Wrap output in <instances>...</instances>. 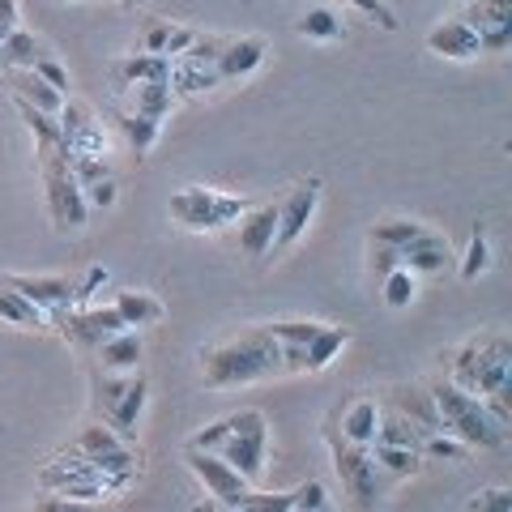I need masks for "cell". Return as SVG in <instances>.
I'll list each match as a JSON object with an SVG mask.
<instances>
[{
    "instance_id": "obj_1",
    "label": "cell",
    "mask_w": 512,
    "mask_h": 512,
    "mask_svg": "<svg viewBox=\"0 0 512 512\" xmlns=\"http://www.w3.org/2000/svg\"><path fill=\"white\" fill-rule=\"evenodd\" d=\"M282 346L269 338L265 325L244 329L239 338L222 342L201 355V376L210 389H231V384H252V380H269L282 376Z\"/></svg>"
},
{
    "instance_id": "obj_2",
    "label": "cell",
    "mask_w": 512,
    "mask_h": 512,
    "mask_svg": "<svg viewBox=\"0 0 512 512\" xmlns=\"http://www.w3.org/2000/svg\"><path fill=\"white\" fill-rule=\"evenodd\" d=\"M453 384L474 397H512V342L504 333H483L470 338L453 355Z\"/></svg>"
},
{
    "instance_id": "obj_3",
    "label": "cell",
    "mask_w": 512,
    "mask_h": 512,
    "mask_svg": "<svg viewBox=\"0 0 512 512\" xmlns=\"http://www.w3.org/2000/svg\"><path fill=\"white\" fill-rule=\"evenodd\" d=\"M431 402H436V414H440V431H448L453 440H461L466 448L470 444L474 448H504L508 431L487 414L483 397L457 389V384L448 380V384H436V389H431Z\"/></svg>"
},
{
    "instance_id": "obj_4",
    "label": "cell",
    "mask_w": 512,
    "mask_h": 512,
    "mask_svg": "<svg viewBox=\"0 0 512 512\" xmlns=\"http://www.w3.org/2000/svg\"><path fill=\"white\" fill-rule=\"evenodd\" d=\"M39 167H43V188H47V210H52V222L60 231H82L90 218V205L77 188L69 158L64 150H39Z\"/></svg>"
},
{
    "instance_id": "obj_5",
    "label": "cell",
    "mask_w": 512,
    "mask_h": 512,
    "mask_svg": "<svg viewBox=\"0 0 512 512\" xmlns=\"http://www.w3.org/2000/svg\"><path fill=\"white\" fill-rule=\"evenodd\" d=\"M325 436H329V448H333V466H338L346 491L355 495V504H359V508H376L380 495H384V487H389L393 478L372 461V448L346 444V440L338 436V427H329Z\"/></svg>"
},
{
    "instance_id": "obj_6",
    "label": "cell",
    "mask_w": 512,
    "mask_h": 512,
    "mask_svg": "<svg viewBox=\"0 0 512 512\" xmlns=\"http://www.w3.org/2000/svg\"><path fill=\"white\" fill-rule=\"evenodd\" d=\"M265 448H269V427H265V414L261 410H239L235 414V431L227 440L218 444V457L227 461V466L256 483L265 470Z\"/></svg>"
},
{
    "instance_id": "obj_7",
    "label": "cell",
    "mask_w": 512,
    "mask_h": 512,
    "mask_svg": "<svg viewBox=\"0 0 512 512\" xmlns=\"http://www.w3.org/2000/svg\"><path fill=\"white\" fill-rule=\"evenodd\" d=\"M248 205L244 197H227V192H210V188H184L171 197V218L188 231H218L227 222H239Z\"/></svg>"
},
{
    "instance_id": "obj_8",
    "label": "cell",
    "mask_w": 512,
    "mask_h": 512,
    "mask_svg": "<svg viewBox=\"0 0 512 512\" xmlns=\"http://www.w3.org/2000/svg\"><path fill=\"white\" fill-rule=\"evenodd\" d=\"M184 461H188V470L201 478L205 495H210V500H218V504H227V508H235V504L252 491L248 478H239L218 453H201V448H188Z\"/></svg>"
},
{
    "instance_id": "obj_9",
    "label": "cell",
    "mask_w": 512,
    "mask_h": 512,
    "mask_svg": "<svg viewBox=\"0 0 512 512\" xmlns=\"http://www.w3.org/2000/svg\"><path fill=\"white\" fill-rule=\"evenodd\" d=\"M56 325L73 346H86V350H99L107 338L128 329L116 308H69L56 316Z\"/></svg>"
},
{
    "instance_id": "obj_10",
    "label": "cell",
    "mask_w": 512,
    "mask_h": 512,
    "mask_svg": "<svg viewBox=\"0 0 512 512\" xmlns=\"http://www.w3.org/2000/svg\"><path fill=\"white\" fill-rule=\"evenodd\" d=\"M9 291H18L22 299H30L43 316H60L77 308V286L69 278H30V274H5L0 278Z\"/></svg>"
},
{
    "instance_id": "obj_11",
    "label": "cell",
    "mask_w": 512,
    "mask_h": 512,
    "mask_svg": "<svg viewBox=\"0 0 512 512\" xmlns=\"http://www.w3.org/2000/svg\"><path fill=\"white\" fill-rule=\"evenodd\" d=\"M316 205H320V180H303L299 188H291V197L278 205V235H274V248H291L295 239L308 231Z\"/></svg>"
},
{
    "instance_id": "obj_12",
    "label": "cell",
    "mask_w": 512,
    "mask_h": 512,
    "mask_svg": "<svg viewBox=\"0 0 512 512\" xmlns=\"http://www.w3.org/2000/svg\"><path fill=\"white\" fill-rule=\"evenodd\" d=\"M146 402H150V384H146V376H128V389L116 397V406H111L103 419H107V427L116 431V436L128 444V440H137V423H141V414H146Z\"/></svg>"
},
{
    "instance_id": "obj_13",
    "label": "cell",
    "mask_w": 512,
    "mask_h": 512,
    "mask_svg": "<svg viewBox=\"0 0 512 512\" xmlns=\"http://www.w3.org/2000/svg\"><path fill=\"white\" fill-rule=\"evenodd\" d=\"M265 64V39H227L222 56L214 60L218 82H239V77L256 73Z\"/></svg>"
},
{
    "instance_id": "obj_14",
    "label": "cell",
    "mask_w": 512,
    "mask_h": 512,
    "mask_svg": "<svg viewBox=\"0 0 512 512\" xmlns=\"http://www.w3.org/2000/svg\"><path fill=\"white\" fill-rule=\"evenodd\" d=\"M427 52H436L444 60H474V56H483V47H478V35L466 22L448 18L427 35Z\"/></svg>"
},
{
    "instance_id": "obj_15",
    "label": "cell",
    "mask_w": 512,
    "mask_h": 512,
    "mask_svg": "<svg viewBox=\"0 0 512 512\" xmlns=\"http://www.w3.org/2000/svg\"><path fill=\"white\" fill-rule=\"evenodd\" d=\"M171 77V56H150V52H137V56H124L111 64V82L120 90H133L141 82H167Z\"/></svg>"
},
{
    "instance_id": "obj_16",
    "label": "cell",
    "mask_w": 512,
    "mask_h": 512,
    "mask_svg": "<svg viewBox=\"0 0 512 512\" xmlns=\"http://www.w3.org/2000/svg\"><path fill=\"white\" fill-rule=\"evenodd\" d=\"M274 235H278V205H261V210L239 214V248L248 256H265L274 248Z\"/></svg>"
},
{
    "instance_id": "obj_17",
    "label": "cell",
    "mask_w": 512,
    "mask_h": 512,
    "mask_svg": "<svg viewBox=\"0 0 512 512\" xmlns=\"http://www.w3.org/2000/svg\"><path fill=\"white\" fill-rule=\"evenodd\" d=\"M397 256H402V269H410V274H440L444 261H448V244L436 231H423L419 239H410Z\"/></svg>"
},
{
    "instance_id": "obj_18",
    "label": "cell",
    "mask_w": 512,
    "mask_h": 512,
    "mask_svg": "<svg viewBox=\"0 0 512 512\" xmlns=\"http://www.w3.org/2000/svg\"><path fill=\"white\" fill-rule=\"evenodd\" d=\"M9 94H13V99H22V103H30V107L47 111V116H60V107L69 103V99H64V94H56L52 86L43 82V77H35L30 69L9 73Z\"/></svg>"
},
{
    "instance_id": "obj_19",
    "label": "cell",
    "mask_w": 512,
    "mask_h": 512,
    "mask_svg": "<svg viewBox=\"0 0 512 512\" xmlns=\"http://www.w3.org/2000/svg\"><path fill=\"white\" fill-rule=\"evenodd\" d=\"M141 355H146V346H141V333L137 329H124V333H116V338H107L99 346L103 372H137Z\"/></svg>"
},
{
    "instance_id": "obj_20",
    "label": "cell",
    "mask_w": 512,
    "mask_h": 512,
    "mask_svg": "<svg viewBox=\"0 0 512 512\" xmlns=\"http://www.w3.org/2000/svg\"><path fill=\"white\" fill-rule=\"evenodd\" d=\"M346 342H350V329L346 325H320L316 338L303 346V372H320V367H329L333 359L342 355Z\"/></svg>"
},
{
    "instance_id": "obj_21",
    "label": "cell",
    "mask_w": 512,
    "mask_h": 512,
    "mask_svg": "<svg viewBox=\"0 0 512 512\" xmlns=\"http://www.w3.org/2000/svg\"><path fill=\"white\" fill-rule=\"evenodd\" d=\"M376 427H380V410H376L372 397H359V402L342 414V440H346V444L372 448V440H376Z\"/></svg>"
},
{
    "instance_id": "obj_22",
    "label": "cell",
    "mask_w": 512,
    "mask_h": 512,
    "mask_svg": "<svg viewBox=\"0 0 512 512\" xmlns=\"http://www.w3.org/2000/svg\"><path fill=\"white\" fill-rule=\"evenodd\" d=\"M43 56L39 39L30 35V30H9L5 39H0V69L18 73V69H35V60Z\"/></svg>"
},
{
    "instance_id": "obj_23",
    "label": "cell",
    "mask_w": 512,
    "mask_h": 512,
    "mask_svg": "<svg viewBox=\"0 0 512 512\" xmlns=\"http://www.w3.org/2000/svg\"><path fill=\"white\" fill-rule=\"evenodd\" d=\"M111 308L120 312V320L128 329H141V325H158V320H163V303H158L154 295H146V291H120L116 295V303H111Z\"/></svg>"
},
{
    "instance_id": "obj_24",
    "label": "cell",
    "mask_w": 512,
    "mask_h": 512,
    "mask_svg": "<svg viewBox=\"0 0 512 512\" xmlns=\"http://www.w3.org/2000/svg\"><path fill=\"white\" fill-rule=\"evenodd\" d=\"M116 124L128 141V150L133 154H150L158 133H163V120H150V116H137V111H116Z\"/></svg>"
},
{
    "instance_id": "obj_25",
    "label": "cell",
    "mask_w": 512,
    "mask_h": 512,
    "mask_svg": "<svg viewBox=\"0 0 512 512\" xmlns=\"http://www.w3.org/2000/svg\"><path fill=\"white\" fill-rule=\"evenodd\" d=\"M171 94H201V90H214L222 86L214 69H201V64H184V60H171V77H167Z\"/></svg>"
},
{
    "instance_id": "obj_26",
    "label": "cell",
    "mask_w": 512,
    "mask_h": 512,
    "mask_svg": "<svg viewBox=\"0 0 512 512\" xmlns=\"http://www.w3.org/2000/svg\"><path fill=\"white\" fill-rule=\"evenodd\" d=\"M171 107H175V94H171L167 82H141V86H133V111H137V116L163 120V116H171Z\"/></svg>"
},
{
    "instance_id": "obj_27",
    "label": "cell",
    "mask_w": 512,
    "mask_h": 512,
    "mask_svg": "<svg viewBox=\"0 0 512 512\" xmlns=\"http://www.w3.org/2000/svg\"><path fill=\"white\" fill-rule=\"evenodd\" d=\"M0 320H5V325H18V329H43L47 316L30 299H22L18 291H9V286L0 282Z\"/></svg>"
},
{
    "instance_id": "obj_28",
    "label": "cell",
    "mask_w": 512,
    "mask_h": 512,
    "mask_svg": "<svg viewBox=\"0 0 512 512\" xmlns=\"http://www.w3.org/2000/svg\"><path fill=\"white\" fill-rule=\"evenodd\" d=\"M13 107H18L22 124L30 128V133H35V146H39V150H60V120H56V116H47V111L30 107V103H22V99H13Z\"/></svg>"
},
{
    "instance_id": "obj_29",
    "label": "cell",
    "mask_w": 512,
    "mask_h": 512,
    "mask_svg": "<svg viewBox=\"0 0 512 512\" xmlns=\"http://www.w3.org/2000/svg\"><path fill=\"white\" fill-rule=\"evenodd\" d=\"M457 22H466L474 35L478 30H491V26H504V22H512V0H474L470 9L457 13Z\"/></svg>"
},
{
    "instance_id": "obj_30",
    "label": "cell",
    "mask_w": 512,
    "mask_h": 512,
    "mask_svg": "<svg viewBox=\"0 0 512 512\" xmlns=\"http://www.w3.org/2000/svg\"><path fill=\"white\" fill-rule=\"evenodd\" d=\"M372 461L384 470L397 483V478H410V474H419V453L414 448H389V444H372Z\"/></svg>"
},
{
    "instance_id": "obj_31",
    "label": "cell",
    "mask_w": 512,
    "mask_h": 512,
    "mask_svg": "<svg viewBox=\"0 0 512 512\" xmlns=\"http://www.w3.org/2000/svg\"><path fill=\"white\" fill-rule=\"evenodd\" d=\"M372 444H389V448H414L419 453V444H423V431L414 427L406 414H393V419H380L376 427V440Z\"/></svg>"
},
{
    "instance_id": "obj_32",
    "label": "cell",
    "mask_w": 512,
    "mask_h": 512,
    "mask_svg": "<svg viewBox=\"0 0 512 512\" xmlns=\"http://www.w3.org/2000/svg\"><path fill=\"white\" fill-rule=\"evenodd\" d=\"M427 227L423 222H406V218H389V222H376V231H372V244H380V248H397L402 252L410 239H419Z\"/></svg>"
},
{
    "instance_id": "obj_33",
    "label": "cell",
    "mask_w": 512,
    "mask_h": 512,
    "mask_svg": "<svg viewBox=\"0 0 512 512\" xmlns=\"http://www.w3.org/2000/svg\"><path fill=\"white\" fill-rule=\"evenodd\" d=\"M295 30L303 39H342V22H338V13H329V9H308L295 22Z\"/></svg>"
},
{
    "instance_id": "obj_34",
    "label": "cell",
    "mask_w": 512,
    "mask_h": 512,
    "mask_svg": "<svg viewBox=\"0 0 512 512\" xmlns=\"http://www.w3.org/2000/svg\"><path fill=\"white\" fill-rule=\"evenodd\" d=\"M235 512H295V491H248Z\"/></svg>"
},
{
    "instance_id": "obj_35",
    "label": "cell",
    "mask_w": 512,
    "mask_h": 512,
    "mask_svg": "<svg viewBox=\"0 0 512 512\" xmlns=\"http://www.w3.org/2000/svg\"><path fill=\"white\" fill-rule=\"evenodd\" d=\"M120 444H124V440H120L107 423H94V427H86L82 436L73 440V453H77V457H99V453H107V448H120Z\"/></svg>"
},
{
    "instance_id": "obj_36",
    "label": "cell",
    "mask_w": 512,
    "mask_h": 512,
    "mask_svg": "<svg viewBox=\"0 0 512 512\" xmlns=\"http://www.w3.org/2000/svg\"><path fill=\"white\" fill-rule=\"evenodd\" d=\"M265 333L278 346H308L320 333V325H316V320H278V325H265Z\"/></svg>"
},
{
    "instance_id": "obj_37",
    "label": "cell",
    "mask_w": 512,
    "mask_h": 512,
    "mask_svg": "<svg viewBox=\"0 0 512 512\" xmlns=\"http://www.w3.org/2000/svg\"><path fill=\"white\" fill-rule=\"evenodd\" d=\"M380 282H384V303H389V308H410L414 291H419V286H414V274L402 269V265H397L393 274H384Z\"/></svg>"
},
{
    "instance_id": "obj_38",
    "label": "cell",
    "mask_w": 512,
    "mask_h": 512,
    "mask_svg": "<svg viewBox=\"0 0 512 512\" xmlns=\"http://www.w3.org/2000/svg\"><path fill=\"white\" fill-rule=\"evenodd\" d=\"M419 453H427L431 461H466V444L461 440H453L448 431H431V436H423V444H419Z\"/></svg>"
},
{
    "instance_id": "obj_39",
    "label": "cell",
    "mask_w": 512,
    "mask_h": 512,
    "mask_svg": "<svg viewBox=\"0 0 512 512\" xmlns=\"http://www.w3.org/2000/svg\"><path fill=\"white\" fill-rule=\"evenodd\" d=\"M487 265H491V244H487L483 231H474V235H470V248H466V261H461V278L474 282Z\"/></svg>"
},
{
    "instance_id": "obj_40",
    "label": "cell",
    "mask_w": 512,
    "mask_h": 512,
    "mask_svg": "<svg viewBox=\"0 0 512 512\" xmlns=\"http://www.w3.org/2000/svg\"><path fill=\"white\" fill-rule=\"evenodd\" d=\"M222 47H227V39H218V35H197L180 60H184V64H201V69H214V60L222 56Z\"/></svg>"
},
{
    "instance_id": "obj_41",
    "label": "cell",
    "mask_w": 512,
    "mask_h": 512,
    "mask_svg": "<svg viewBox=\"0 0 512 512\" xmlns=\"http://www.w3.org/2000/svg\"><path fill=\"white\" fill-rule=\"evenodd\" d=\"M69 171H73L77 188H90V184H99V180H111V167H107L103 154H94V158H73Z\"/></svg>"
},
{
    "instance_id": "obj_42",
    "label": "cell",
    "mask_w": 512,
    "mask_h": 512,
    "mask_svg": "<svg viewBox=\"0 0 512 512\" xmlns=\"http://www.w3.org/2000/svg\"><path fill=\"white\" fill-rule=\"evenodd\" d=\"M235 431V414H227V419H218V423H210V427H201L197 436L188 440V448H201V453H218V444L227 440Z\"/></svg>"
},
{
    "instance_id": "obj_43",
    "label": "cell",
    "mask_w": 512,
    "mask_h": 512,
    "mask_svg": "<svg viewBox=\"0 0 512 512\" xmlns=\"http://www.w3.org/2000/svg\"><path fill=\"white\" fill-rule=\"evenodd\" d=\"M30 73L43 77V82L52 86L56 94H64V99H69V86H73V82H69V69H64L60 60H52V56H39V60H35V69H30Z\"/></svg>"
},
{
    "instance_id": "obj_44",
    "label": "cell",
    "mask_w": 512,
    "mask_h": 512,
    "mask_svg": "<svg viewBox=\"0 0 512 512\" xmlns=\"http://www.w3.org/2000/svg\"><path fill=\"white\" fill-rule=\"evenodd\" d=\"M466 512H512V491H508V487H491V491H478L474 500L466 504Z\"/></svg>"
},
{
    "instance_id": "obj_45",
    "label": "cell",
    "mask_w": 512,
    "mask_h": 512,
    "mask_svg": "<svg viewBox=\"0 0 512 512\" xmlns=\"http://www.w3.org/2000/svg\"><path fill=\"white\" fill-rule=\"evenodd\" d=\"M316 508H329V500H325V483L308 478V483H299V487H295V512H316Z\"/></svg>"
},
{
    "instance_id": "obj_46",
    "label": "cell",
    "mask_w": 512,
    "mask_h": 512,
    "mask_svg": "<svg viewBox=\"0 0 512 512\" xmlns=\"http://www.w3.org/2000/svg\"><path fill=\"white\" fill-rule=\"evenodd\" d=\"M346 5H355L363 18H372L380 30H397V13L384 5V0H346Z\"/></svg>"
},
{
    "instance_id": "obj_47",
    "label": "cell",
    "mask_w": 512,
    "mask_h": 512,
    "mask_svg": "<svg viewBox=\"0 0 512 512\" xmlns=\"http://www.w3.org/2000/svg\"><path fill=\"white\" fill-rule=\"evenodd\" d=\"M171 35H175V26H171V22H154V26L146 30V39H141V52H150V56H167Z\"/></svg>"
},
{
    "instance_id": "obj_48",
    "label": "cell",
    "mask_w": 512,
    "mask_h": 512,
    "mask_svg": "<svg viewBox=\"0 0 512 512\" xmlns=\"http://www.w3.org/2000/svg\"><path fill=\"white\" fill-rule=\"evenodd\" d=\"M94 389H99V397H94V402H99V410L107 414L111 406H116V397H120V393L128 389V376H116V372H111L107 380L99 376V384H94Z\"/></svg>"
},
{
    "instance_id": "obj_49",
    "label": "cell",
    "mask_w": 512,
    "mask_h": 512,
    "mask_svg": "<svg viewBox=\"0 0 512 512\" xmlns=\"http://www.w3.org/2000/svg\"><path fill=\"white\" fill-rule=\"evenodd\" d=\"M82 197H86L90 210H111V205H116V180L90 184V188H82Z\"/></svg>"
},
{
    "instance_id": "obj_50",
    "label": "cell",
    "mask_w": 512,
    "mask_h": 512,
    "mask_svg": "<svg viewBox=\"0 0 512 512\" xmlns=\"http://www.w3.org/2000/svg\"><path fill=\"white\" fill-rule=\"evenodd\" d=\"M35 512H103L99 504H86V500H64V495H47V500L35 504Z\"/></svg>"
},
{
    "instance_id": "obj_51",
    "label": "cell",
    "mask_w": 512,
    "mask_h": 512,
    "mask_svg": "<svg viewBox=\"0 0 512 512\" xmlns=\"http://www.w3.org/2000/svg\"><path fill=\"white\" fill-rule=\"evenodd\" d=\"M397 265H402V256H397V248H380V244H372V274H376V278L393 274Z\"/></svg>"
},
{
    "instance_id": "obj_52",
    "label": "cell",
    "mask_w": 512,
    "mask_h": 512,
    "mask_svg": "<svg viewBox=\"0 0 512 512\" xmlns=\"http://www.w3.org/2000/svg\"><path fill=\"white\" fill-rule=\"evenodd\" d=\"M103 282H107V269H99V265H94V269H90V274H86V282H82V286H77V303H90V295H94V291H99V286H103Z\"/></svg>"
},
{
    "instance_id": "obj_53",
    "label": "cell",
    "mask_w": 512,
    "mask_h": 512,
    "mask_svg": "<svg viewBox=\"0 0 512 512\" xmlns=\"http://www.w3.org/2000/svg\"><path fill=\"white\" fill-rule=\"evenodd\" d=\"M18 30V0H0V39Z\"/></svg>"
},
{
    "instance_id": "obj_54",
    "label": "cell",
    "mask_w": 512,
    "mask_h": 512,
    "mask_svg": "<svg viewBox=\"0 0 512 512\" xmlns=\"http://www.w3.org/2000/svg\"><path fill=\"white\" fill-rule=\"evenodd\" d=\"M192 512H235V508H227V504H218V500H201Z\"/></svg>"
},
{
    "instance_id": "obj_55",
    "label": "cell",
    "mask_w": 512,
    "mask_h": 512,
    "mask_svg": "<svg viewBox=\"0 0 512 512\" xmlns=\"http://www.w3.org/2000/svg\"><path fill=\"white\" fill-rule=\"evenodd\" d=\"M316 512H329V508H316Z\"/></svg>"
}]
</instances>
